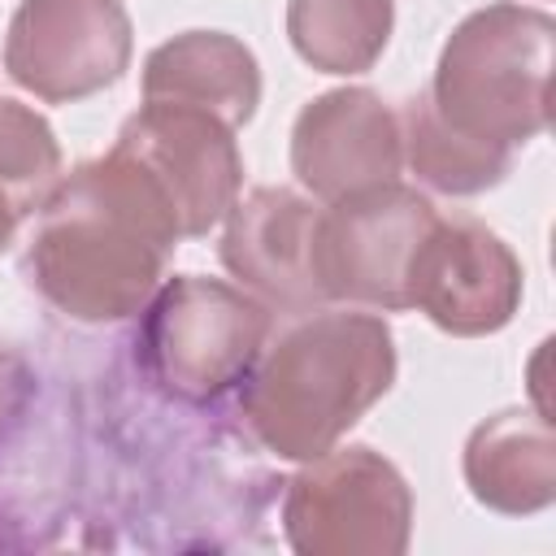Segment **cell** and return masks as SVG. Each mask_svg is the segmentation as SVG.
Listing matches in <instances>:
<instances>
[{
  "label": "cell",
  "instance_id": "1",
  "mask_svg": "<svg viewBox=\"0 0 556 556\" xmlns=\"http://www.w3.org/2000/svg\"><path fill=\"white\" fill-rule=\"evenodd\" d=\"M178 243L182 235L165 200L109 148L61 174L35 213L22 265L56 313L100 326L135 317L152 300Z\"/></svg>",
  "mask_w": 556,
  "mask_h": 556
},
{
  "label": "cell",
  "instance_id": "2",
  "mask_svg": "<svg viewBox=\"0 0 556 556\" xmlns=\"http://www.w3.org/2000/svg\"><path fill=\"white\" fill-rule=\"evenodd\" d=\"M395 382V334L374 308L295 313L239 382L243 430L278 460L330 452Z\"/></svg>",
  "mask_w": 556,
  "mask_h": 556
},
{
  "label": "cell",
  "instance_id": "3",
  "mask_svg": "<svg viewBox=\"0 0 556 556\" xmlns=\"http://www.w3.org/2000/svg\"><path fill=\"white\" fill-rule=\"evenodd\" d=\"M556 22L539 4L495 0L460 17L426 87L434 113L491 148L517 152L547 130Z\"/></svg>",
  "mask_w": 556,
  "mask_h": 556
},
{
  "label": "cell",
  "instance_id": "4",
  "mask_svg": "<svg viewBox=\"0 0 556 556\" xmlns=\"http://www.w3.org/2000/svg\"><path fill=\"white\" fill-rule=\"evenodd\" d=\"M135 365L152 391L178 404H213L243 382L274 321L239 282L178 274L139 308Z\"/></svg>",
  "mask_w": 556,
  "mask_h": 556
},
{
  "label": "cell",
  "instance_id": "5",
  "mask_svg": "<svg viewBox=\"0 0 556 556\" xmlns=\"http://www.w3.org/2000/svg\"><path fill=\"white\" fill-rule=\"evenodd\" d=\"M282 534L300 556H400L413 534V491L382 452L334 443L300 460L287 482Z\"/></svg>",
  "mask_w": 556,
  "mask_h": 556
},
{
  "label": "cell",
  "instance_id": "6",
  "mask_svg": "<svg viewBox=\"0 0 556 556\" xmlns=\"http://www.w3.org/2000/svg\"><path fill=\"white\" fill-rule=\"evenodd\" d=\"M434 204L408 182H382L317 213L313 274L326 304L400 313L408 261L434 222Z\"/></svg>",
  "mask_w": 556,
  "mask_h": 556
},
{
  "label": "cell",
  "instance_id": "7",
  "mask_svg": "<svg viewBox=\"0 0 556 556\" xmlns=\"http://www.w3.org/2000/svg\"><path fill=\"white\" fill-rule=\"evenodd\" d=\"M122 152L165 200L182 239L208 235L243 187V156L235 130L204 109L143 100L117 130Z\"/></svg>",
  "mask_w": 556,
  "mask_h": 556
},
{
  "label": "cell",
  "instance_id": "8",
  "mask_svg": "<svg viewBox=\"0 0 556 556\" xmlns=\"http://www.w3.org/2000/svg\"><path fill=\"white\" fill-rule=\"evenodd\" d=\"M135 52L122 0H22L4 30V74L48 104L113 87Z\"/></svg>",
  "mask_w": 556,
  "mask_h": 556
},
{
  "label": "cell",
  "instance_id": "9",
  "mask_svg": "<svg viewBox=\"0 0 556 556\" xmlns=\"http://www.w3.org/2000/svg\"><path fill=\"white\" fill-rule=\"evenodd\" d=\"M521 261L473 217H434L404 278V304L456 339L504 330L521 308Z\"/></svg>",
  "mask_w": 556,
  "mask_h": 556
},
{
  "label": "cell",
  "instance_id": "10",
  "mask_svg": "<svg viewBox=\"0 0 556 556\" xmlns=\"http://www.w3.org/2000/svg\"><path fill=\"white\" fill-rule=\"evenodd\" d=\"M404 169L400 113L369 87H334L313 96L291 126L295 182L334 204L343 195L395 182Z\"/></svg>",
  "mask_w": 556,
  "mask_h": 556
},
{
  "label": "cell",
  "instance_id": "11",
  "mask_svg": "<svg viewBox=\"0 0 556 556\" xmlns=\"http://www.w3.org/2000/svg\"><path fill=\"white\" fill-rule=\"evenodd\" d=\"M321 200L295 187H256L230 204L222 217V265L226 274L278 313H308L321 300L313 274V239H317Z\"/></svg>",
  "mask_w": 556,
  "mask_h": 556
},
{
  "label": "cell",
  "instance_id": "12",
  "mask_svg": "<svg viewBox=\"0 0 556 556\" xmlns=\"http://www.w3.org/2000/svg\"><path fill=\"white\" fill-rule=\"evenodd\" d=\"M143 100L204 109L239 130L261 104V65L252 48L226 30H182L148 52Z\"/></svg>",
  "mask_w": 556,
  "mask_h": 556
},
{
  "label": "cell",
  "instance_id": "13",
  "mask_svg": "<svg viewBox=\"0 0 556 556\" xmlns=\"http://www.w3.org/2000/svg\"><path fill=\"white\" fill-rule=\"evenodd\" d=\"M465 482L478 504L504 517L543 513L556 500V439L539 413H495L465 439Z\"/></svg>",
  "mask_w": 556,
  "mask_h": 556
},
{
  "label": "cell",
  "instance_id": "14",
  "mask_svg": "<svg viewBox=\"0 0 556 556\" xmlns=\"http://www.w3.org/2000/svg\"><path fill=\"white\" fill-rule=\"evenodd\" d=\"M395 0H287V39L317 74H365L387 52Z\"/></svg>",
  "mask_w": 556,
  "mask_h": 556
},
{
  "label": "cell",
  "instance_id": "15",
  "mask_svg": "<svg viewBox=\"0 0 556 556\" xmlns=\"http://www.w3.org/2000/svg\"><path fill=\"white\" fill-rule=\"evenodd\" d=\"M395 113H400L404 165L430 191H443V195H478V191L500 187L504 174L513 169V152L508 148H491V143H478L469 135L452 130L434 113L426 87L413 91Z\"/></svg>",
  "mask_w": 556,
  "mask_h": 556
},
{
  "label": "cell",
  "instance_id": "16",
  "mask_svg": "<svg viewBox=\"0 0 556 556\" xmlns=\"http://www.w3.org/2000/svg\"><path fill=\"white\" fill-rule=\"evenodd\" d=\"M61 182V143L35 109L22 100H0V191L13 208L39 213V204Z\"/></svg>",
  "mask_w": 556,
  "mask_h": 556
},
{
  "label": "cell",
  "instance_id": "17",
  "mask_svg": "<svg viewBox=\"0 0 556 556\" xmlns=\"http://www.w3.org/2000/svg\"><path fill=\"white\" fill-rule=\"evenodd\" d=\"M22 400H26V374H22V365L9 352H0V439L17 421Z\"/></svg>",
  "mask_w": 556,
  "mask_h": 556
},
{
  "label": "cell",
  "instance_id": "18",
  "mask_svg": "<svg viewBox=\"0 0 556 556\" xmlns=\"http://www.w3.org/2000/svg\"><path fill=\"white\" fill-rule=\"evenodd\" d=\"M17 222H22V213L13 208V200L0 191V252L13 243V235H17Z\"/></svg>",
  "mask_w": 556,
  "mask_h": 556
}]
</instances>
